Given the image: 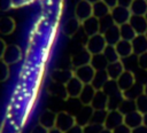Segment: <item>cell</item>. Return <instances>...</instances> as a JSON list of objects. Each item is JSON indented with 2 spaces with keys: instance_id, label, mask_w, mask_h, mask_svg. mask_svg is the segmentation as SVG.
Returning a JSON list of instances; mask_svg holds the SVG:
<instances>
[{
  "instance_id": "cell-1",
  "label": "cell",
  "mask_w": 147,
  "mask_h": 133,
  "mask_svg": "<svg viewBox=\"0 0 147 133\" xmlns=\"http://www.w3.org/2000/svg\"><path fill=\"white\" fill-rule=\"evenodd\" d=\"M106 47H107V42L102 33H98V34L86 38V41L84 45V48L87 52H90L91 55L102 54Z\"/></svg>"
},
{
  "instance_id": "cell-2",
  "label": "cell",
  "mask_w": 147,
  "mask_h": 133,
  "mask_svg": "<svg viewBox=\"0 0 147 133\" xmlns=\"http://www.w3.org/2000/svg\"><path fill=\"white\" fill-rule=\"evenodd\" d=\"M76 118L75 115L68 112V111H60L56 115V122H55V127L59 128L62 132L69 131L71 127L76 125Z\"/></svg>"
},
{
  "instance_id": "cell-3",
  "label": "cell",
  "mask_w": 147,
  "mask_h": 133,
  "mask_svg": "<svg viewBox=\"0 0 147 133\" xmlns=\"http://www.w3.org/2000/svg\"><path fill=\"white\" fill-rule=\"evenodd\" d=\"M74 13L75 17L78 21L84 22L85 19L93 16V3L88 2L87 0H78V2L75 6Z\"/></svg>"
},
{
  "instance_id": "cell-4",
  "label": "cell",
  "mask_w": 147,
  "mask_h": 133,
  "mask_svg": "<svg viewBox=\"0 0 147 133\" xmlns=\"http://www.w3.org/2000/svg\"><path fill=\"white\" fill-rule=\"evenodd\" d=\"M110 15H111L115 24L118 25V26L122 25V24L129 23L131 16H132V14L130 11V8L123 7V6H119V5L110 10Z\"/></svg>"
},
{
  "instance_id": "cell-5",
  "label": "cell",
  "mask_w": 147,
  "mask_h": 133,
  "mask_svg": "<svg viewBox=\"0 0 147 133\" xmlns=\"http://www.w3.org/2000/svg\"><path fill=\"white\" fill-rule=\"evenodd\" d=\"M2 60L8 65L18 63L22 60V49H21V47L17 46V45H15V44L8 45L7 48H6V52L3 54Z\"/></svg>"
},
{
  "instance_id": "cell-6",
  "label": "cell",
  "mask_w": 147,
  "mask_h": 133,
  "mask_svg": "<svg viewBox=\"0 0 147 133\" xmlns=\"http://www.w3.org/2000/svg\"><path fill=\"white\" fill-rule=\"evenodd\" d=\"M94 75H95V70H94V68L91 64L83 65V66L74 69V76L76 78H78L84 85L91 84L92 80H93Z\"/></svg>"
},
{
  "instance_id": "cell-7",
  "label": "cell",
  "mask_w": 147,
  "mask_h": 133,
  "mask_svg": "<svg viewBox=\"0 0 147 133\" xmlns=\"http://www.w3.org/2000/svg\"><path fill=\"white\" fill-rule=\"evenodd\" d=\"M123 123H124V115L122 112H119L118 110H108L103 126L108 130L114 131L117 126L122 125Z\"/></svg>"
},
{
  "instance_id": "cell-8",
  "label": "cell",
  "mask_w": 147,
  "mask_h": 133,
  "mask_svg": "<svg viewBox=\"0 0 147 133\" xmlns=\"http://www.w3.org/2000/svg\"><path fill=\"white\" fill-rule=\"evenodd\" d=\"M82 30H83V32L85 33V36L87 38L92 37L94 34L100 33V22H99V18L92 16V17L85 19L84 22H82Z\"/></svg>"
},
{
  "instance_id": "cell-9",
  "label": "cell",
  "mask_w": 147,
  "mask_h": 133,
  "mask_svg": "<svg viewBox=\"0 0 147 133\" xmlns=\"http://www.w3.org/2000/svg\"><path fill=\"white\" fill-rule=\"evenodd\" d=\"M80 29H82V22L78 21L75 16L67 19L62 25V32L69 38L75 37Z\"/></svg>"
},
{
  "instance_id": "cell-10",
  "label": "cell",
  "mask_w": 147,
  "mask_h": 133,
  "mask_svg": "<svg viewBox=\"0 0 147 133\" xmlns=\"http://www.w3.org/2000/svg\"><path fill=\"white\" fill-rule=\"evenodd\" d=\"M91 58H92L91 53L87 52L85 48H83L82 50L77 52L76 54L71 56V65L74 66V69L83 66V65H87L91 63Z\"/></svg>"
},
{
  "instance_id": "cell-11",
  "label": "cell",
  "mask_w": 147,
  "mask_h": 133,
  "mask_svg": "<svg viewBox=\"0 0 147 133\" xmlns=\"http://www.w3.org/2000/svg\"><path fill=\"white\" fill-rule=\"evenodd\" d=\"M84 87V84L78 79L76 78L75 76L65 84V88H67V94H68V97L69 99H78L82 89Z\"/></svg>"
},
{
  "instance_id": "cell-12",
  "label": "cell",
  "mask_w": 147,
  "mask_h": 133,
  "mask_svg": "<svg viewBox=\"0 0 147 133\" xmlns=\"http://www.w3.org/2000/svg\"><path fill=\"white\" fill-rule=\"evenodd\" d=\"M56 115L57 112L51 110V109H45L38 118V123L42 126H45L46 128L51 130L53 127H55V122H56Z\"/></svg>"
},
{
  "instance_id": "cell-13",
  "label": "cell",
  "mask_w": 147,
  "mask_h": 133,
  "mask_svg": "<svg viewBox=\"0 0 147 133\" xmlns=\"http://www.w3.org/2000/svg\"><path fill=\"white\" fill-rule=\"evenodd\" d=\"M119 89L122 92H125L126 89H129L134 83H136V78H134V73L127 70H124V72L117 78L116 80Z\"/></svg>"
},
{
  "instance_id": "cell-14",
  "label": "cell",
  "mask_w": 147,
  "mask_h": 133,
  "mask_svg": "<svg viewBox=\"0 0 147 133\" xmlns=\"http://www.w3.org/2000/svg\"><path fill=\"white\" fill-rule=\"evenodd\" d=\"M96 93V89L91 85V84H86L84 85L79 96H78V101L82 105H91L92 103V100L94 97Z\"/></svg>"
},
{
  "instance_id": "cell-15",
  "label": "cell",
  "mask_w": 147,
  "mask_h": 133,
  "mask_svg": "<svg viewBox=\"0 0 147 133\" xmlns=\"http://www.w3.org/2000/svg\"><path fill=\"white\" fill-rule=\"evenodd\" d=\"M91 107L93 108V110H108V96L102 89L96 91Z\"/></svg>"
},
{
  "instance_id": "cell-16",
  "label": "cell",
  "mask_w": 147,
  "mask_h": 133,
  "mask_svg": "<svg viewBox=\"0 0 147 133\" xmlns=\"http://www.w3.org/2000/svg\"><path fill=\"white\" fill-rule=\"evenodd\" d=\"M93 114V108L91 105H82L80 109L78 110L77 115H75L76 123L77 125L84 126L91 122V117Z\"/></svg>"
},
{
  "instance_id": "cell-17",
  "label": "cell",
  "mask_w": 147,
  "mask_h": 133,
  "mask_svg": "<svg viewBox=\"0 0 147 133\" xmlns=\"http://www.w3.org/2000/svg\"><path fill=\"white\" fill-rule=\"evenodd\" d=\"M74 77V71L69 69H55L52 72V80L60 83V84H67L71 78Z\"/></svg>"
},
{
  "instance_id": "cell-18",
  "label": "cell",
  "mask_w": 147,
  "mask_h": 133,
  "mask_svg": "<svg viewBox=\"0 0 147 133\" xmlns=\"http://www.w3.org/2000/svg\"><path fill=\"white\" fill-rule=\"evenodd\" d=\"M137 34H146L147 32V19L145 16H138V15H132L129 22Z\"/></svg>"
},
{
  "instance_id": "cell-19",
  "label": "cell",
  "mask_w": 147,
  "mask_h": 133,
  "mask_svg": "<svg viewBox=\"0 0 147 133\" xmlns=\"http://www.w3.org/2000/svg\"><path fill=\"white\" fill-rule=\"evenodd\" d=\"M115 48H116L117 54H118V56H119L121 60L126 58V57H129V56H131V55L133 54L132 42H131V41H127V40L121 39V40L115 45Z\"/></svg>"
},
{
  "instance_id": "cell-20",
  "label": "cell",
  "mask_w": 147,
  "mask_h": 133,
  "mask_svg": "<svg viewBox=\"0 0 147 133\" xmlns=\"http://www.w3.org/2000/svg\"><path fill=\"white\" fill-rule=\"evenodd\" d=\"M131 42L134 55L138 56L140 54L147 53V37L145 34H137V37Z\"/></svg>"
},
{
  "instance_id": "cell-21",
  "label": "cell",
  "mask_w": 147,
  "mask_h": 133,
  "mask_svg": "<svg viewBox=\"0 0 147 133\" xmlns=\"http://www.w3.org/2000/svg\"><path fill=\"white\" fill-rule=\"evenodd\" d=\"M47 92L49 95L63 99V100H68V94H67V88L64 84H60L56 81H53L48 87H47Z\"/></svg>"
},
{
  "instance_id": "cell-22",
  "label": "cell",
  "mask_w": 147,
  "mask_h": 133,
  "mask_svg": "<svg viewBox=\"0 0 147 133\" xmlns=\"http://www.w3.org/2000/svg\"><path fill=\"white\" fill-rule=\"evenodd\" d=\"M16 29V22L10 16H2L0 18V33L5 36L11 34Z\"/></svg>"
},
{
  "instance_id": "cell-23",
  "label": "cell",
  "mask_w": 147,
  "mask_h": 133,
  "mask_svg": "<svg viewBox=\"0 0 147 133\" xmlns=\"http://www.w3.org/2000/svg\"><path fill=\"white\" fill-rule=\"evenodd\" d=\"M103 37L106 39L107 45H111L115 46L119 40H121V33H119V26L118 25H113L111 28H109L107 31H105Z\"/></svg>"
},
{
  "instance_id": "cell-24",
  "label": "cell",
  "mask_w": 147,
  "mask_h": 133,
  "mask_svg": "<svg viewBox=\"0 0 147 133\" xmlns=\"http://www.w3.org/2000/svg\"><path fill=\"white\" fill-rule=\"evenodd\" d=\"M124 65H123V62L122 60L119 61H116V62H113V63H109L106 71L108 73V77L109 79H113V80H117V78L124 72Z\"/></svg>"
},
{
  "instance_id": "cell-25",
  "label": "cell",
  "mask_w": 147,
  "mask_h": 133,
  "mask_svg": "<svg viewBox=\"0 0 147 133\" xmlns=\"http://www.w3.org/2000/svg\"><path fill=\"white\" fill-rule=\"evenodd\" d=\"M124 124L127 125L130 128H136L142 125V114L139 111H132L124 116Z\"/></svg>"
},
{
  "instance_id": "cell-26",
  "label": "cell",
  "mask_w": 147,
  "mask_h": 133,
  "mask_svg": "<svg viewBox=\"0 0 147 133\" xmlns=\"http://www.w3.org/2000/svg\"><path fill=\"white\" fill-rule=\"evenodd\" d=\"M109 80V77H108V73L106 70H99V71H95V75L93 77V80L91 83V85L96 89V91H100L103 88V86L106 85V83Z\"/></svg>"
},
{
  "instance_id": "cell-27",
  "label": "cell",
  "mask_w": 147,
  "mask_h": 133,
  "mask_svg": "<svg viewBox=\"0 0 147 133\" xmlns=\"http://www.w3.org/2000/svg\"><path fill=\"white\" fill-rule=\"evenodd\" d=\"M141 94H144V85L139 84V83H134L129 89H126L125 92H123V96L124 99H127V100H134L138 99Z\"/></svg>"
},
{
  "instance_id": "cell-28",
  "label": "cell",
  "mask_w": 147,
  "mask_h": 133,
  "mask_svg": "<svg viewBox=\"0 0 147 133\" xmlns=\"http://www.w3.org/2000/svg\"><path fill=\"white\" fill-rule=\"evenodd\" d=\"M129 8L132 15L145 16L147 13V1L146 0H133Z\"/></svg>"
},
{
  "instance_id": "cell-29",
  "label": "cell",
  "mask_w": 147,
  "mask_h": 133,
  "mask_svg": "<svg viewBox=\"0 0 147 133\" xmlns=\"http://www.w3.org/2000/svg\"><path fill=\"white\" fill-rule=\"evenodd\" d=\"M119 33H121V39L127 40V41H132L137 37V32L134 31V29L130 23L119 25Z\"/></svg>"
},
{
  "instance_id": "cell-30",
  "label": "cell",
  "mask_w": 147,
  "mask_h": 133,
  "mask_svg": "<svg viewBox=\"0 0 147 133\" xmlns=\"http://www.w3.org/2000/svg\"><path fill=\"white\" fill-rule=\"evenodd\" d=\"M109 14H110V8L103 1H98V2L93 3V16L94 17L100 19Z\"/></svg>"
},
{
  "instance_id": "cell-31",
  "label": "cell",
  "mask_w": 147,
  "mask_h": 133,
  "mask_svg": "<svg viewBox=\"0 0 147 133\" xmlns=\"http://www.w3.org/2000/svg\"><path fill=\"white\" fill-rule=\"evenodd\" d=\"M90 64L94 68L95 71H99V70H106L109 63L106 60L103 54H96V55H92Z\"/></svg>"
},
{
  "instance_id": "cell-32",
  "label": "cell",
  "mask_w": 147,
  "mask_h": 133,
  "mask_svg": "<svg viewBox=\"0 0 147 133\" xmlns=\"http://www.w3.org/2000/svg\"><path fill=\"white\" fill-rule=\"evenodd\" d=\"M122 62H123L124 69L127 70V71H131V72H133V73H134L138 69H140V68H139V64H138V56L134 55V54H132L131 56H129V57H126V58H123Z\"/></svg>"
},
{
  "instance_id": "cell-33",
  "label": "cell",
  "mask_w": 147,
  "mask_h": 133,
  "mask_svg": "<svg viewBox=\"0 0 147 133\" xmlns=\"http://www.w3.org/2000/svg\"><path fill=\"white\" fill-rule=\"evenodd\" d=\"M102 91L107 94L108 97H109V96H113V95H117V94H119V93H123V92L119 89V87H118L116 80H113V79H109V80L106 83V85L103 86Z\"/></svg>"
},
{
  "instance_id": "cell-34",
  "label": "cell",
  "mask_w": 147,
  "mask_h": 133,
  "mask_svg": "<svg viewBox=\"0 0 147 133\" xmlns=\"http://www.w3.org/2000/svg\"><path fill=\"white\" fill-rule=\"evenodd\" d=\"M117 110H118L119 112H122L124 116L127 115V114H130V112H132V111H136V110H137L136 101H134V100L124 99V100L121 102V104H119V107H118Z\"/></svg>"
},
{
  "instance_id": "cell-35",
  "label": "cell",
  "mask_w": 147,
  "mask_h": 133,
  "mask_svg": "<svg viewBox=\"0 0 147 133\" xmlns=\"http://www.w3.org/2000/svg\"><path fill=\"white\" fill-rule=\"evenodd\" d=\"M102 54L105 55V57L108 61V63H113V62H116V61L121 60L118 54H117V50H116L115 46H111V45H107V47L105 48Z\"/></svg>"
},
{
  "instance_id": "cell-36",
  "label": "cell",
  "mask_w": 147,
  "mask_h": 133,
  "mask_svg": "<svg viewBox=\"0 0 147 133\" xmlns=\"http://www.w3.org/2000/svg\"><path fill=\"white\" fill-rule=\"evenodd\" d=\"M108 110H93L92 117H91V122L90 123H95V124H105L106 117H107Z\"/></svg>"
},
{
  "instance_id": "cell-37",
  "label": "cell",
  "mask_w": 147,
  "mask_h": 133,
  "mask_svg": "<svg viewBox=\"0 0 147 133\" xmlns=\"http://www.w3.org/2000/svg\"><path fill=\"white\" fill-rule=\"evenodd\" d=\"M99 22H100V33H103L109 28H111L113 25H115V22H114V19H113V17H111L110 14L107 15V16H105V17H102V18H100Z\"/></svg>"
},
{
  "instance_id": "cell-38",
  "label": "cell",
  "mask_w": 147,
  "mask_h": 133,
  "mask_svg": "<svg viewBox=\"0 0 147 133\" xmlns=\"http://www.w3.org/2000/svg\"><path fill=\"white\" fill-rule=\"evenodd\" d=\"M136 107L137 111L141 112L142 115L147 112V95L141 94L138 99H136Z\"/></svg>"
},
{
  "instance_id": "cell-39",
  "label": "cell",
  "mask_w": 147,
  "mask_h": 133,
  "mask_svg": "<svg viewBox=\"0 0 147 133\" xmlns=\"http://www.w3.org/2000/svg\"><path fill=\"white\" fill-rule=\"evenodd\" d=\"M10 76V69L9 65L1 58L0 60V83L6 81Z\"/></svg>"
},
{
  "instance_id": "cell-40",
  "label": "cell",
  "mask_w": 147,
  "mask_h": 133,
  "mask_svg": "<svg viewBox=\"0 0 147 133\" xmlns=\"http://www.w3.org/2000/svg\"><path fill=\"white\" fill-rule=\"evenodd\" d=\"M103 128H105V126L101 124L88 123L83 126V133H100Z\"/></svg>"
},
{
  "instance_id": "cell-41",
  "label": "cell",
  "mask_w": 147,
  "mask_h": 133,
  "mask_svg": "<svg viewBox=\"0 0 147 133\" xmlns=\"http://www.w3.org/2000/svg\"><path fill=\"white\" fill-rule=\"evenodd\" d=\"M134 78H136V81L137 83H139L141 85H145L147 83V70L138 69L134 72Z\"/></svg>"
},
{
  "instance_id": "cell-42",
  "label": "cell",
  "mask_w": 147,
  "mask_h": 133,
  "mask_svg": "<svg viewBox=\"0 0 147 133\" xmlns=\"http://www.w3.org/2000/svg\"><path fill=\"white\" fill-rule=\"evenodd\" d=\"M138 64L142 70H147V53L138 55Z\"/></svg>"
},
{
  "instance_id": "cell-43",
  "label": "cell",
  "mask_w": 147,
  "mask_h": 133,
  "mask_svg": "<svg viewBox=\"0 0 147 133\" xmlns=\"http://www.w3.org/2000/svg\"><path fill=\"white\" fill-rule=\"evenodd\" d=\"M13 0H0V11H7L13 8Z\"/></svg>"
},
{
  "instance_id": "cell-44",
  "label": "cell",
  "mask_w": 147,
  "mask_h": 133,
  "mask_svg": "<svg viewBox=\"0 0 147 133\" xmlns=\"http://www.w3.org/2000/svg\"><path fill=\"white\" fill-rule=\"evenodd\" d=\"M113 133H132V128H130L127 125H125V124L123 123L122 125L117 126V127L113 131Z\"/></svg>"
},
{
  "instance_id": "cell-45",
  "label": "cell",
  "mask_w": 147,
  "mask_h": 133,
  "mask_svg": "<svg viewBox=\"0 0 147 133\" xmlns=\"http://www.w3.org/2000/svg\"><path fill=\"white\" fill-rule=\"evenodd\" d=\"M30 133H48V128H46L45 126H42V125H40L38 123V124H36L32 127V130H31Z\"/></svg>"
},
{
  "instance_id": "cell-46",
  "label": "cell",
  "mask_w": 147,
  "mask_h": 133,
  "mask_svg": "<svg viewBox=\"0 0 147 133\" xmlns=\"http://www.w3.org/2000/svg\"><path fill=\"white\" fill-rule=\"evenodd\" d=\"M7 44H6V41L2 39V38H0V60L3 57V54H5V52H6V48H7Z\"/></svg>"
},
{
  "instance_id": "cell-47",
  "label": "cell",
  "mask_w": 147,
  "mask_h": 133,
  "mask_svg": "<svg viewBox=\"0 0 147 133\" xmlns=\"http://www.w3.org/2000/svg\"><path fill=\"white\" fill-rule=\"evenodd\" d=\"M64 133H83V126L76 124L74 127H71L69 131H67V132H64Z\"/></svg>"
},
{
  "instance_id": "cell-48",
  "label": "cell",
  "mask_w": 147,
  "mask_h": 133,
  "mask_svg": "<svg viewBox=\"0 0 147 133\" xmlns=\"http://www.w3.org/2000/svg\"><path fill=\"white\" fill-rule=\"evenodd\" d=\"M101 1H103V2L110 8V10H111L113 8H115L116 6H118V0H101Z\"/></svg>"
},
{
  "instance_id": "cell-49",
  "label": "cell",
  "mask_w": 147,
  "mask_h": 133,
  "mask_svg": "<svg viewBox=\"0 0 147 133\" xmlns=\"http://www.w3.org/2000/svg\"><path fill=\"white\" fill-rule=\"evenodd\" d=\"M132 133H147V126L140 125V126L133 128V130H132Z\"/></svg>"
},
{
  "instance_id": "cell-50",
  "label": "cell",
  "mask_w": 147,
  "mask_h": 133,
  "mask_svg": "<svg viewBox=\"0 0 147 133\" xmlns=\"http://www.w3.org/2000/svg\"><path fill=\"white\" fill-rule=\"evenodd\" d=\"M132 1H133V0H118V5H119V6H123V7H127V8H129Z\"/></svg>"
},
{
  "instance_id": "cell-51",
  "label": "cell",
  "mask_w": 147,
  "mask_h": 133,
  "mask_svg": "<svg viewBox=\"0 0 147 133\" xmlns=\"http://www.w3.org/2000/svg\"><path fill=\"white\" fill-rule=\"evenodd\" d=\"M48 133H64V132L60 131V130H59V128H56V127H53V128L48 130Z\"/></svg>"
},
{
  "instance_id": "cell-52",
  "label": "cell",
  "mask_w": 147,
  "mask_h": 133,
  "mask_svg": "<svg viewBox=\"0 0 147 133\" xmlns=\"http://www.w3.org/2000/svg\"><path fill=\"white\" fill-rule=\"evenodd\" d=\"M142 125L147 126V112L142 115Z\"/></svg>"
},
{
  "instance_id": "cell-53",
  "label": "cell",
  "mask_w": 147,
  "mask_h": 133,
  "mask_svg": "<svg viewBox=\"0 0 147 133\" xmlns=\"http://www.w3.org/2000/svg\"><path fill=\"white\" fill-rule=\"evenodd\" d=\"M100 133H113V131H111V130H108V128H106V127H105Z\"/></svg>"
},
{
  "instance_id": "cell-54",
  "label": "cell",
  "mask_w": 147,
  "mask_h": 133,
  "mask_svg": "<svg viewBox=\"0 0 147 133\" xmlns=\"http://www.w3.org/2000/svg\"><path fill=\"white\" fill-rule=\"evenodd\" d=\"M144 94H145V95H147V83L144 85Z\"/></svg>"
},
{
  "instance_id": "cell-55",
  "label": "cell",
  "mask_w": 147,
  "mask_h": 133,
  "mask_svg": "<svg viewBox=\"0 0 147 133\" xmlns=\"http://www.w3.org/2000/svg\"><path fill=\"white\" fill-rule=\"evenodd\" d=\"M88 2H91V3H95V2H98V1H101V0H87Z\"/></svg>"
},
{
  "instance_id": "cell-56",
  "label": "cell",
  "mask_w": 147,
  "mask_h": 133,
  "mask_svg": "<svg viewBox=\"0 0 147 133\" xmlns=\"http://www.w3.org/2000/svg\"><path fill=\"white\" fill-rule=\"evenodd\" d=\"M145 17H146V19H147V13H146V15H145Z\"/></svg>"
},
{
  "instance_id": "cell-57",
  "label": "cell",
  "mask_w": 147,
  "mask_h": 133,
  "mask_svg": "<svg viewBox=\"0 0 147 133\" xmlns=\"http://www.w3.org/2000/svg\"><path fill=\"white\" fill-rule=\"evenodd\" d=\"M145 36H146V37H147V32H146V34H145Z\"/></svg>"
},
{
  "instance_id": "cell-58",
  "label": "cell",
  "mask_w": 147,
  "mask_h": 133,
  "mask_svg": "<svg viewBox=\"0 0 147 133\" xmlns=\"http://www.w3.org/2000/svg\"><path fill=\"white\" fill-rule=\"evenodd\" d=\"M146 1H147V0H146Z\"/></svg>"
}]
</instances>
